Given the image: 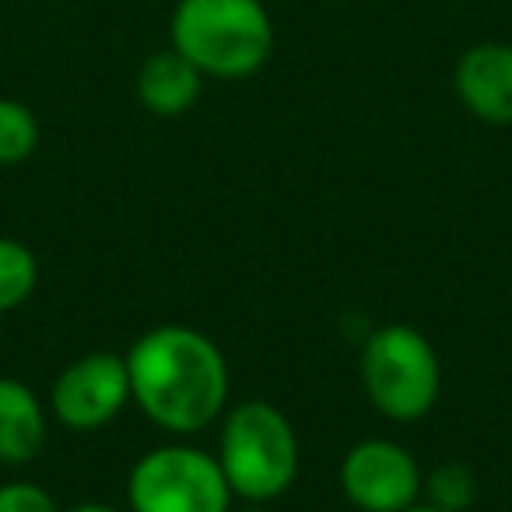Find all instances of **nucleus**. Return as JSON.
I'll return each mask as SVG.
<instances>
[{"label": "nucleus", "instance_id": "1", "mask_svg": "<svg viewBox=\"0 0 512 512\" xmlns=\"http://www.w3.org/2000/svg\"><path fill=\"white\" fill-rule=\"evenodd\" d=\"M130 400L151 425L172 435L207 428L228 404V362L207 334L193 327H155L127 355Z\"/></svg>", "mask_w": 512, "mask_h": 512}, {"label": "nucleus", "instance_id": "2", "mask_svg": "<svg viewBox=\"0 0 512 512\" xmlns=\"http://www.w3.org/2000/svg\"><path fill=\"white\" fill-rule=\"evenodd\" d=\"M169 36L172 50L214 81L253 78L274 53V22L264 0H176Z\"/></svg>", "mask_w": 512, "mask_h": 512}, {"label": "nucleus", "instance_id": "3", "mask_svg": "<svg viewBox=\"0 0 512 512\" xmlns=\"http://www.w3.org/2000/svg\"><path fill=\"white\" fill-rule=\"evenodd\" d=\"M218 463L232 495L246 502H271L292 488L299 474V439L292 421L267 400L232 407L221 425Z\"/></svg>", "mask_w": 512, "mask_h": 512}, {"label": "nucleus", "instance_id": "4", "mask_svg": "<svg viewBox=\"0 0 512 512\" xmlns=\"http://www.w3.org/2000/svg\"><path fill=\"white\" fill-rule=\"evenodd\" d=\"M369 404L390 421H418L435 407L442 390L439 355L421 330L386 323L372 330L358 358Z\"/></svg>", "mask_w": 512, "mask_h": 512}, {"label": "nucleus", "instance_id": "5", "mask_svg": "<svg viewBox=\"0 0 512 512\" xmlns=\"http://www.w3.org/2000/svg\"><path fill=\"white\" fill-rule=\"evenodd\" d=\"M130 512H232V488L218 456L169 442L148 449L127 477Z\"/></svg>", "mask_w": 512, "mask_h": 512}, {"label": "nucleus", "instance_id": "6", "mask_svg": "<svg viewBox=\"0 0 512 512\" xmlns=\"http://www.w3.org/2000/svg\"><path fill=\"white\" fill-rule=\"evenodd\" d=\"M130 400L127 358L95 351L71 362L50 390V411L71 432H95L109 425Z\"/></svg>", "mask_w": 512, "mask_h": 512}, {"label": "nucleus", "instance_id": "7", "mask_svg": "<svg viewBox=\"0 0 512 512\" xmlns=\"http://www.w3.org/2000/svg\"><path fill=\"white\" fill-rule=\"evenodd\" d=\"M421 467L400 442L365 439L341 460V488L362 512H404L421 495Z\"/></svg>", "mask_w": 512, "mask_h": 512}, {"label": "nucleus", "instance_id": "8", "mask_svg": "<svg viewBox=\"0 0 512 512\" xmlns=\"http://www.w3.org/2000/svg\"><path fill=\"white\" fill-rule=\"evenodd\" d=\"M453 88L470 116L491 127H512V46L477 43L463 50Z\"/></svg>", "mask_w": 512, "mask_h": 512}, {"label": "nucleus", "instance_id": "9", "mask_svg": "<svg viewBox=\"0 0 512 512\" xmlns=\"http://www.w3.org/2000/svg\"><path fill=\"white\" fill-rule=\"evenodd\" d=\"M204 74L190 64L179 50L151 53L134 78V92L148 113L155 116H183L197 106Z\"/></svg>", "mask_w": 512, "mask_h": 512}, {"label": "nucleus", "instance_id": "10", "mask_svg": "<svg viewBox=\"0 0 512 512\" xmlns=\"http://www.w3.org/2000/svg\"><path fill=\"white\" fill-rule=\"evenodd\" d=\"M46 442V407L22 379L0 376V463L25 467Z\"/></svg>", "mask_w": 512, "mask_h": 512}, {"label": "nucleus", "instance_id": "11", "mask_svg": "<svg viewBox=\"0 0 512 512\" xmlns=\"http://www.w3.org/2000/svg\"><path fill=\"white\" fill-rule=\"evenodd\" d=\"M39 285V260L25 242L0 235V313L32 299Z\"/></svg>", "mask_w": 512, "mask_h": 512}, {"label": "nucleus", "instance_id": "12", "mask_svg": "<svg viewBox=\"0 0 512 512\" xmlns=\"http://www.w3.org/2000/svg\"><path fill=\"white\" fill-rule=\"evenodd\" d=\"M39 148V120L25 102L0 95V165H22Z\"/></svg>", "mask_w": 512, "mask_h": 512}, {"label": "nucleus", "instance_id": "13", "mask_svg": "<svg viewBox=\"0 0 512 512\" xmlns=\"http://www.w3.org/2000/svg\"><path fill=\"white\" fill-rule=\"evenodd\" d=\"M425 491H428V505L442 512H467L477 498V481L470 474V467L463 463H442L428 474L425 481Z\"/></svg>", "mask_w": 512, "mask_h": 512}, {"label": "nucleus", "instance_id": "14", "mask_svg": "<svg viewBox=\"0 0 512 512\" xmlns=\"http://www.w3.org/2000/svg\"><path fill=\"white\" fill-rule=\"evenodd\" d=\"M0 512H57V502L32 481L0 484Z\"/></svg>", "mask_w": 512, "mask_h": 512}, {"label": "nucleus", "instance_id": "15", "mask_svg": "<svg viewBox=\"0 0 512 512\" xmlns=\"http://www.w3.org/2000/svg\"><path fill=\"white\" fill-rule=\"evenodd\" d=\"M67 512H120V509H113V505H106V502H81Z\"/></svg>", "mask_w": 512, "mask_h": 512}, {"label": "nucleus", "instance_id": "16", "mask_svg": "<svg viewBox=\"0 0 512 512\" xmlns=\"http://www.w3.org/2000/svg\"><path fill=\"white\" fill-rule=\"evenodd\" d=\"M404 512H442V509H435V505H428V502H425V505H418V502H414L411 509H404Z\"/></svg>", "mask_w": 512, "mask_h": 512}, {"label": "nucleus", "instance_id": "17", "mask_svg": "<svg viewBox=\"0 0 512 512\" xmlns=\"http://www.w3.org/2000/svg\"><path fill=\"white\" fill-rule=\"evenodd\" d=\"M239 512H267V509H239Z\"/></svg>", "mask_w": 512, "mask_h": 512}]
</instances>
